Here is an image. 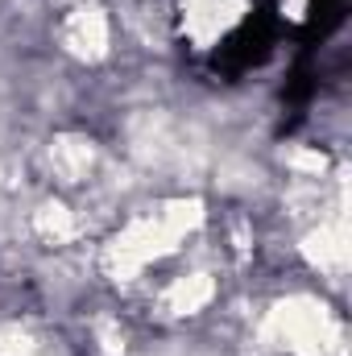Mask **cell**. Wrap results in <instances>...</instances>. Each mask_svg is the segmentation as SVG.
<instances>
[{
  "instance_id": "obj_1",
  "label": "cell",
  "mask_w": 352,
  "mask_h": 356,
  "mask_svg": "<svg viewBox=\"0 0 352 356\" xmlns=\"http://www.w3.org/2000/svg\"><path fill=\"white\" fill-rule=\"evenodd\" d=\"M265 340L286 356H336L340 353V319L315 294H286L265 315Z\"/></svg>"
},
{
  "instance_id": "obj_2",
  "label": "cell",
  "mask_w": 352,
  "mask_h": 356,
  "mask_svg": "<svg viewBox=\"0 0 352 356\" xmlns=\"http://www.w3.org/2000/svg\"><path fill=\"white\" fill-rule=\"evenodd\" d=\"M245 17V0H182V33L207 50Z\"/></svg>"
},
{
  "instance_id": "obj_3",
  "label": "cell",
  "mask_w": 352,
  "mask_h": 356,
  "mask_svg": "<svg viewBox=\"0 0 352 356\" xmlns=\"http://www.w3.org/2000/svg\"><path fill=\"white\" fill-rule=\"evenodd\" d=\"M63 46L67 54L83 58V63H99L112 46V25H108V13L99 4H79L67 13L63 21Z\"/></svg>"
},
{
  "instance_id": "obj_4",
  "label": "cell",
  "mask_w": 352,
  "mask_h": 356,
  "mask_svg": "<svg viewBox=\"0 0 352 356\" xmlns=\"http://www.w3.org/2000/svg\"><path fill=\"white\" fill-rule=\"evenodd\" d=\"M216 294H220V286L207 269H186L166 282V290L158 294V311L166 319H191V315L207 311L216 302Z\"/></svg>"
},
{
  "instance_id": "obj_5",
  "label": "cell",
  "mask_w": 352,
  "mask_h": 356,
  "mask_svg": "<svg viewBox=\"0 0 352 356\" xmlns=\"http://www.w3.org/2000/svg\"><path fill=\"white\" fill-rule=\"evenodd\" d=\"M307 266L328 273V277H340L349 266V228H344V216H332V220H319L315 228L303 232L298 241Z\"/></svg>"
},
{
  "instance_id": "obj_6",
  "label": "cell",
  "mask_w": 352,
  "mask_h": 356,
  "mask_svg": "<svg viewBox=\"0 0 352 356\" xmlns=\"http://www.w3.org/2000/svg\"><path fill=\"white\" fill-rule=\"evenodd\" d=\"M29 228H33V236L42 241V245H71L83 228H79V216H75V207L71 203H63V199H42L38 207H33V216H29Z\"/></svg>"
},
{
  "instance_id": "obj_7",
  "label": "cell",
  "mask_w": 352,
  "mask_h": 356,
  "mask_svg": "<svg viewBox=\"0 0 352 356\" xmlns=\"http://www.w3.org/2000/svg\"><path fill=\"white\" fill-rule=\"evenodd\" d=\"M50 170H54L58 182H67V186L91 178V170H95V149H91V141L71 137V133L58 137V141H50Z\"/></svg>"
}]
</instances>
